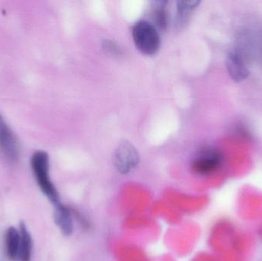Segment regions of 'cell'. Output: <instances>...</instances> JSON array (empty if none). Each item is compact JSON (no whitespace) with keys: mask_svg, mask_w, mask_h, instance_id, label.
Returning <instances> with one entry per match:
<instances>
[{"mask_svg":"<svg viewBox=\"0 0 262 261\" xmlns=\"http://www.w3.org/2000/svg\"><path fill=\"white\" fill-rule=\"evenodd\" d=\"M20 242V232L13 227L9 228L5 235V249L9 260L15 261L19 259Z\"/></svg>","mask_w":262,"mask_h":261,"instance_id":"ba28073f","label":"cell"},{"mask_svg":"<svg viewBox=\"0 0 262 261\" xmlns=\"http://www.w3.org/2000/svg\"><path fill=\"white\" fill-rule=\"evenodd\" d=\"M31 167L35 180L45 196L54 206L61 203L59 194L49 176V158L47 153L41 150L35 152L31 159Z\"/></svg>","mask_w":262,"mask_h":261,"instance_id":"6da1fadb","label":"cell"},{"mask_svg":"<svg viewBox=\"0 0 262 261\" xmlns=\"http://www.w3.org/2000/svg\"><path fill=\"white\" fill-rule=\"evenodd\" d=\"M223 163L222 153L216 149L206 148L202 150L192 164L194 173L200 176H209L216 172Z\"/></svg>","mask_w":262,"mask_h":261,"instance_id":"277c9868","label":"cell"},{"mask_svg":"<svg viewBox=\"0 0 262 261\" xmlns=\"http://www.w3.org/2000/svg\"><path fill=\"white\" fill-rule=\"evenodd\" d=\"M226 64L231 78L235 82H242L249 77V70L237 49L229 51L226 56Z\"/></svg>","mask_w":262,"mask_h":261,"instance_id":"8992f818","label":"cell"},{"mask_svg":"<svg viewBox=\"0 0 262 261\" xmlns=\"http://www.w3.org/2000/svg\"><path fill=\"white\" fill-rule=\"evenodd\" d=\"M166 2H154L152 5V20L157 29H166L169 22Z\"/></svg>","mask_w":262,"mask_h":261,"instance_id":"30bf717a","label":"cell"},{"mask_svg":"<svg viewBox=\"0 0 262 261\" xmlns=\"http://www.w3.org/2000/svg\"><path fill=\"white\" fill-rule=\"evenodd\" d=\"M199 1H178L176 6V26L182 29L187 24L191 15L198 7Z\"/></svg>","mask_w":262,"mask_h":261,"instance_id":"9c48e42d","label":"cell"},{"mask_svg":"<svg viewBox=\"0 0 262 261\" xmlns=\"http://www.w3.org/2000/svg\"><path fill=\"white\" fill-rule=\"evenodd\" d=\"M55 224L64 236H70L74 231L73 213L62 203L54 206Z\"/></svg>","mask_w":262,"mask_h":261,"instance_id":"52a82bcc","label":"cell"},{"mask_svg":"<svg viewBox=\"0 0 262 261\" xmlns=\"http://www.w3.org/2000/svg\"><path fill=\"white\" fill-rule=\"evenodd\" d=\"M20 261H30L31 255H32V239L30 234L26 229V225L21 224L20 225Z\"/></svg>","mask_w":262,"mask_h":261,"instance_id":"8fae6325","label":"cell"},{"mask_svg":"<svg viewBox=\"0 0 262 261\" xmlns=\"http://www.w3.org/2000/svg\"><path fill=\"white\" fill-rule=\"evenodd\" d=\"M140 162L137 149L128 141H123L117 147L114 154L113 162L116 170L121 174H128Z\"/></svg>","mask_w":262,"mask_h":261,"instance_id":"3957f363","label":"cell"},{"mask_svg":"<svg viewBox=\"0 0 262 261\" xmlns=\"http://www.w3.org/2000/svg\"><path fill=\"white\" fill-rule=\"evenodd\" d=\"M132 38L137 49L144 55H154L160 49L161 40L158 29L149 21H137L132 28Z\"/></svg>","mask_w":262,"mask_h":261,"instance_id":"7a4b0ae2","label":"cell"},{"mask_svg":"<svg viewBox=\"0 0 262 261\" xmlns=\"http://www.w3.org/2000/svg\"><path fill=\"white\" fill-rule=\"evenodd\" d=\"M0 150L10 160L15 161L20 154V145L16 136L0 114Z\"/></svg>","mask_w":262,"mask_h":261,"instance_id":"5b68a950","label":"cell"}]
</instances>
